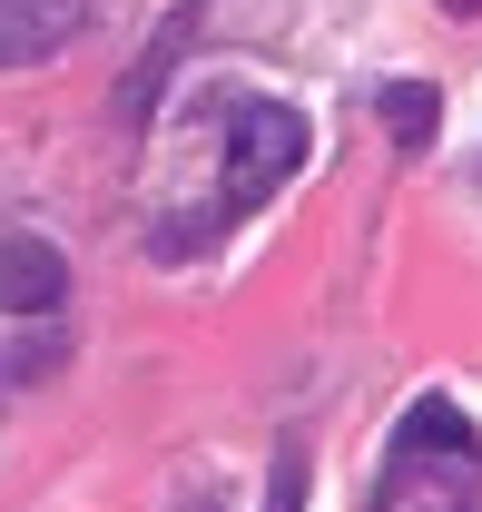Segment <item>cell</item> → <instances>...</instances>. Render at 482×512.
Returning <instances> with one entry per match:
<instances>
[{
	"label": "cell",
	"mask_w": 482,
	"mask_h": 512,
	"mask_svg": "<svg viewBox=\"0 0 482 512\" xmlns=\"http://www.w3.org/2000/svg\"><path fill=\"white\" fill-rule=\"evenodd\" d=\"M227 217L237 207H256L266 188H286L305 168V119L286 109V99H227Z\"/></svg>",
	"instance_id": "cell-1"
},
{
	"label": "cell",
	"mask_w": 482,
	"mask_h": 512,
	"mask_svg": "<svg viewBox=\"0 0 482 512\" xmlns=\"http://www.w3.org/2000/svg\"><path fill=\"white\" fill-rule=\"evenodd\" d=\"M69 296V256L40 227H0V316H50Z\"/></svg>",
	"instance_id": "cell-2"
},
{
	"label": "cell",
	"mask_w": 482,
	"mask_h": 512,
	"mask_svg": "<svg viewBox=\"0 0 482 512\" xmlns=\"http://www.w3.org/2000/svg\"><path fill=\"white\" fill-rule=\"evenodd\" d=\"M89 30V0H0V69H40Z\"/></svg>",
	"instance_id": "cell-3"
},
{
	"label": "cell",
	"mask_w": 482,
	"mask_h": 512,
	"mask_svg": "<svg viewBox=\"0 0 482 512\" xmlns=\"http://www.w3.org/2000/svg\"><path fill=\"white\" fill-rule=\"evenodd\" d=\"M384 128H394V148H433V128H443V99H433L423 79H394V89H384Z\"/></svg>",
	"instance_id": "cell-4"
},
{
	"label": "cell",
	"mask_w": 482,
	"mask_h": 512,
	"mask_svg": "<svg viewBox=\"0 0 482 512\" xmlns=\"http://www.w3.org/2000/svg\"><path fill=\"white\" fill-rule=\"evenodd\" d=\"M266 512H305V444H296V434L276 444V483H266Z\"/></svg>",
	"instance_id": "cell-5"
},
{
	"label": "cell",
	"mask_w": 482,
	"mask_h": 512,
	"mask_svg": "<svg viewBox=\"0 0 482 512\" xmlns=\"http://www.w3.org/2000/svg\"><path fill=\"white\" fill-rule=\"evenodd\" d=\"M443 10H482V0H443Z\"/></svg>",
	"instance_id": "cell-6"
}]
</instances>
